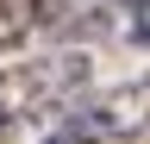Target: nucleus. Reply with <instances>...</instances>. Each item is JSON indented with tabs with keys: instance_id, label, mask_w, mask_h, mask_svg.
<instances>
[{
	"instance_id": "1",
	"label": "nucleus",
	"mask_w": 150,
	"mask_h": 144,
	"mask_svg": "<svg viewBox=\"0 0 150 144\" xmlns=\"http://www.w3.org/2000/svg\"><path fill=\"white\" fill-rule=\"evenodd\" d=\"M88 82H94V57L81 44L31 57V63H6L0 69V144H13L25 125L63 113L69 100H81Z\"/></svg>"
},
{
	"instance_id": "2",
	"label": "nucleus",
	"mask_w": 150,
	"mask_h": 144,
	"mask_svg": "<svg viewBox=\"0 0 150 144\" xmlns=\"http://www.w3.org/2000/svg\"><path fill=\"white\" fill-rule=\"evenodd\" d=\"M144 132H150V75H131L88 100H69L44 132V144H125Z\"/></svg>"
},
{
	"instance_id": "3",
	"label": "nucleus",
	"mask_w": 150,
	"mask_h": 144,
	"mask_svg": "<svg viewBox=\"0 0 150 144\" xmlns=\"http://www.w3.org/2000/svg\"><path fill=\"white\" fill-rule=\"evenodd\" d=\"M44 6L50 0H0V50H19L31 38L38 25H44Z\"/></svg>"
}]
</instances>
